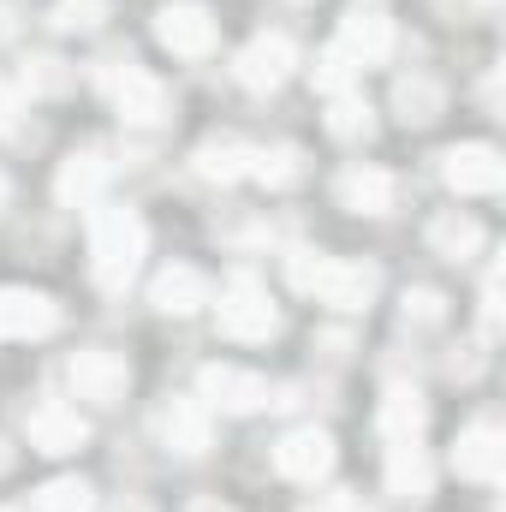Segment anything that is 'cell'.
Masks as SVG:
<instances>
[{
	"label": "cell",
	"instance_id": "obj_1",
	"mask_svg": "<svg viewBox=\"0 0 506 512\" xmlns=\"http://www.w3.org/2000/svg\"><path fill=\"white\" fill-rule=\"evenodd\" d=\"M143 239L149 233H143L137 209H96L90 215V274H96V286L126 292V280L143 262Z\"/></svg>",
	"mask_w": 506,
	"mask_h": 512
},
{
	"label": "cell",
	"instance_id": "obj_2",
	"mask_svg": "<svg viewBox=\"0 0 506 512\" xmlns=\"http://www.w3.org/2000/svg\"><path fill=\"white\" fill-rule=\"evenodd\" d=\"M292 280L304 286V292H316L322 304H334V310H364L370 298H376L381 274L370 262H352V256H298L292 262Z\"/></svg>",
	"mask_w": 506,
	"mask_h": 512
},
{
	"label": "cell",
	"instance_id": "obj_3",
	"mask_svg": "<svg viewBox=\"0 0 506 512\" xmlns=\"http://www.w3.org/2000/svg\"><path fill=\"white\" fill-rule=\"evenodd\" d=\"M274 328H280V310H274L268 286L251 280V274H239L221 292V334H233V340H268Z\"/></svg>",
	"mask_w": 506,
	"mask_h": 512
},
{
	"label": "cell",
	"instance_id": "obj_4",
	"mask_svg": "<svg viewBox=\"0 0 506 512\" xmlns=\"http://www.w3.org/2000/svg\"><path fill=\"white\" fill-rule=\"evenodd\" d=\"M155 42L167 54H185V60H203L215 48V18L197 6V0H173L155 12Z\"/></svg>",
	"mask_w": 506,
	"mask_h": 512
},
{
	"label": "cell",
	"instance_id": "obj_5",
	"mask_svg": "<svg viewBox=\"0 0 506 512\" xmlns=\"http://www.w3.org/2000/svg\"><path fill=\"white\" fill-rule=\"evenodd\" d=\"M108 96H114V108H120V120L126 126H155V120H167V90L149 78V72H137V66H114L108 78Z\"/></svg>",
	"mask_w": 506,
	"mask_h": 512
},
{
	"label": "cell",
	"instance_id": "obj_6",
	"mask_svg": "<svg viewBox=\"0 0 506 512\" xmlns=\"http://www.w3.org/2000/svg\"><path fill=\"white\" fill-rule=\"evenodd\" d=\"M54 328H60V304L48 292H30V286L0 292V340H42Z\"/></svg>",
	"mask_w": 506,
	"mask_h": 512
},
{
	"label": "cell",
	"instance_id": "obj_7",
	"mask_svg": "<svg viewBox=\"0 0 506 512\" xmlns=\"http://www.w3.org/2000/svg\"><path fill=\"white\" fill-rule=\"evenodd\" d=\"M203 405H221L233 417H251V411L268 405V376L239 370V364H209L203 370Z\"/></svg>",
	"mask_w": 506,
	"mask_h": 512
},
{
	"label": "cell",
	"instance_id": "obj_8",
	"mask_svg": "<svg viewBox=\"0 0 506 512\" xmlns=\"http://www.w3.org/2000/svg\"><path fill=\"white\" fill-rule=\"evenodd\" d=\"M66 376H72V393L90 399V405H114V399H126V387H131V370L120 352H78Z\"/></svg>",
	"mask_w": 506,
	"mask_h": 512
},
{
	"label": "cell",
	"instance_id": "obj_9",
	"mask_svg": "<svg viewBox=\"0 0 506 512\" xmlns=\"http://www.w3.org/2000/svg\"><path fill=\"white\" fill-rule=\"evenodd\" d=\"M441 173H447V185H453L459 197H489V191H501V155H495L489 143H459V149H447V155H441Z\"/></svg>",
	"mask_w": 506,
	"mask_h": 512
},
{
	"label": "cell",
	"instance_id": "obj_10",
	"mask_svg": "<svg viewBox=\"0 0 506 512\" xmlns=\"http://www.w3.org/2000/svg\"><path fill=\"white\" fill-rule=\"evenodd\" d=\"M274 465H280V477H292V483H322V477L334 471V441H328L322 429H292V435L274 447Z\"/></svg>",
	"mask_w": 506,
	"mask_h": 512
},
{
	"label": "cell",
	"instance_id": "obj_11",
	"mask_svg": "<svg viewBox=\"0 0 506 512\" xmlns=\"http://www.w3.org/2000/svg\"><path fill=\"white\" fill-rule=\"evenodd\" d=\"M292 66H298L292 36H256L251 48L239 54V84L245 90H280L292 78Z\"/></svg>",
	"mask_w": 506,
	"mask_h": 512
},
{
	"label": "cell",
	"instance_id": "obj_12",
	"mask_svg": "<svg viewBox=\"0 0 506 512\" xmlns=\"http://www.w3.org/2000/svg\"><path fill=\"white\" fill-rule=\"evenodd\" d=\"M501 459H506V441H501V423H495V417H477V423L459 435V447H453V471L471 477V483H489V477L501 471Z\"/></svg>",
	"mask_w": 506,
	"mask_h": 512
},
{
	"label": "cell",
	"instance_id": "obj_13",
	"mask_svg": "<svg viewBox=\"0 0 506 512\" xmlns=\"http://www.w3.org/2000/svg\"><path fill=\"white\" fill-rule=\"evenodd\" d=\"M334 48H340L352 66H381V60L393 54V24H387L381 12H364V6H358V12L340 18V42H334Z\"/></svg>",
	"mask_w": 506,
	"mask_h": 512
},
{
	"label": "cell",
	"instance_id": "obj_14",
	"mask_svg": "<svg viewBox=\"0 0 506 512\" xmlns=\"http://www.w3.org/2000/svg\"><path fill=\"white\" fill-rule=\"evenodd\" d=\"M90 441V423L72 405H36L30 411V447L36 453H78Z\"/></svg>",
	"mask_w": 506,
	"mask_h": 512
},
{
	"label": "cell",
	"instance_id": "obj_15",
	"mask_svg": "<svg viewBox=\"0 0 506 512\" xmlns=\"http://www.w3.org/2000/svg\"><path fill=\"white\" fill-rule=\"evenodd\" d=\"M423 417H429V405H423L417 387L411 382L387 387V399H381V435H387V447H393V441H417V435H423Z\"/></svg>",
	"mask_w": 506,
	"mask_h": 512
},
{
	"label": "cell",
	"instance_id": "obj_16",
	"mask_svg": "<svg viewBox=\"0 0 506 512\" xmlns=\"http://www.w3.org/2000/svg\"><path fill=\"white\" fill-rule=\"evenodd\" d=\"M161 435L173 453H203L209 447V405L203 399H173L161 417Z\"/></svg>",
	"mask_w": 506,
	"mask_h": 512
},
{
	"label": "cell",
	"instance_id": "obj_17",
	"mask_svg": "<svg viewBox=\"0 0 506 512\" xmlns=\"http://www.w3.org/2000/svg\"><path fill=\"white\" fill-rule=\"evenodd\" d=\"M340 203L352 215H387L393 209V179L381 167H352V173H340Z\"/></svg>",
	"mask_w": 506,
	"mask_h": 512
},
{
	"label": "cell",
	"instance_id": "obj_18",
	"mask_svg": "<svg viewBox=\"0 0 506 512\" xmlns=\"http://www.w3.org/2000/svg\"><path fill=\"white\" fill-rule=\"evenodd\" d=\"M387 489L399 501H423L429 495V459H423L417 441H393L387 447Z\"/></svg>",
	"mask_w": 506,
	"mask_h": 512
},
{
	"label": "cell",
	"instance_id": "obj_19",
	"mask_svg": "<svg viewBox=\"0 0 506 512\" xmlns=\"http://www.w3.org/2000/svg\"><path fill=\"white\" fill-rule=\"evenodd\" d=\"M209 298V286H203V274L197 268H161L155 274V310H167V316H191L197 304Z\"/></svg>",
	"mask_w": 506,
	"mask_h": 512
},
{
	"label": "cell",
	"instance_id": "obj_20",
	"mask_svg": "<svg viewBox=\"0 0 506 512\" xmlns=\"http://www.w3.org/2000/svg\"><path fill=\"white\" fill-rule=\"evenodd\" d=\"M102 185H108V167H102L96 155H72V161L60 167V203H66V209H90V203L102 197Z\"/></svg>",
	"mask_w": 506,
	"mask_h": 512
},
{
	"label": "cell",
	"instance_id": "obj_21",
	"mask_svg": "<svg viewBox=\"0 0 506 512\" xmlns=\"http://www.w3.org/2000/svg\"><path fill=\"white\" fill-rule=\"evenodd\" d=\"M429 245L441 256H453V262H465V256H477V245H483V227H477L471 215H441V221L429 227Z\"/></svg>",
	"mask_w": 506,
	"mask_h": 512
},
{
	"label": "cell",
	"instance_id": "obj_22",
	"mask_svg": "<svg viewBox=\"0 0 506 512\" xmlns=\"http://www.w3.org/2000/svg\"><path fill=\"white\" fill-rule=\"evenodd\" d=\"M393 108H399L411 126H429V120L441 114V84H435V78H405V84L393 90Z\"/></svg>",
	"mask_w": 506,
	"mask_h": 512
},
{
	"label": "cell",
	"instance_id": "obj_23",
	"mask_svg": "<svg viewBox=\"0 0 506 512\" xmlns=\"http://www.w3.org/2000/svg\"><path fill=\"white\" fill-rule=\"evenodd\" d=\"M197 167H203L209 179H239V173L256 167V149H245V143H203V149H197Z\"/></svg>",
	"mask_w": 506,
	"mask_h": 512
},
{
	"label": "cell",
	"instance_id": "obj_24",
	"mask_svg": "<svg viewBox=\"0 0 506 512\" xmlns=\"http://www.w3.org/2000/svg\"><path fill=\"white\" fill-rule=\"evenodd\" d=\"M96 507V489L84 477H54L42 495H36V512H90Z\"/></svg>",
	"mask_w": 506,
	"mask_h": 512
},
{
	"label": "cell",
	"instance_id": "obj_25",
	"mask_svg": "<svg viewBox=\"0 0 506 512\" xmlns=\"http://www.w3.org/2000/svg\"><path fill=\"white\" fill-rule=\"evenodd\" d=\"M370 102L364 96H334V114H328V131L334 137H346V143H358V137H370Z\"/></svg>",
	"mask_w": 506,
	"mask_h": 512
},
{
	"label": "cell",
	"instance_id": "obj_26",
	"mask_svg": "<svg viewBox=\"0 0 506 512\" xmlns=\"http://www.w3.org/2000/svg\"><path fill=\"white\" fill-rule=\"evenodd\" d=\"M102 18H108V0H60V6L48 12L54 30H96Z\"/></svg>",
	"mask_w": 506,
	"mask_h": 512
},
{
	"label": "cell",
	"instance_id": "obj_27",
	"mask_svg": "<svg viewBox=\"0 0 506 512\" xmlns=\"http://www.w3.org/2000/svg\"><path fill=\"white\" fill-rule=\"evenodd\" d=\"M256 179H268V185H292L304 167H298V149H256Z\"/></svg>",
	"mask_w": 506,
	"mask_h": 512
},
{
	"label": "cell",
	"instance_id": "obj_28",
	"mask_svg": "<svg viewBox=\"0 0 506 512\" xmlns=\"http://www.w3.org/2000/svg\"><path fill=\"white\" fill-rule=\"evenodd\" d=\"M352 72H358V66H352V60L334 48V54H322V66H316V84H322V90H334V96H346V78H352Z\"/></svg>",
	"mask_w": 506,
	"mask_h": 512
},
{
	"label": "cell",
	"instance_id": "obj_29",
	"mask_svg": "<svg viewBox=\"0 0 506 512\" xmlns=\"http://www.w3.org/2000/svg\"><path fill=\"white\" fill-rule=\"evenodd\" d=\"M24 84H30V90H42V96H54V90H66V66H60V60H30Z\"/></svg>",
	"mask_w": 506,
	"mask_h": 512
},
{
	"label": "cell",
	"instance_id": "obj_30",
	"mask_svg": "<svg viewBox=\"0 0 506 512\" xmlns=\"http://www.w3.org/2000/svg\"><path fill=\"white\" fill-rule=\"evenodd\" d=\"M405 316H417V322H441V298H435V292H405Z\"/></svg>",
	"mask_w": 506,
	"mask_h": 512
},
{
	"label": "cell",
	"instance_id": "obj_31",
	"mask_svg": "<svg viewBox=\"0 0 506 512\" xmlns=\"http://www.w3.org/2000/svg\"><path fill=\"white\" fill-rule=\"evenodd\" d=\"M501 322V274H489V286H483V328H495Z\"/></svg>",
	"mask_w": 506,
	"mask_h": 512
},
{
	"label": "cell",
	"instance_id": "obj_32",
	"mask_svg": "<svg viewBox=\"0 0 506 512\" xmlns=\"http://www.w3.org/2000/svg\"><path fill=\"white\" fill-rule=\"evenodd\" d=\"M304 512H358V507H352V495H322L316 507H304Z\"/></svg>",
	"mask_w": 506,
	"mask_h": 512
},
{
	"label": "cell",
	"instance_id": "obj_33",
	"mask_svg": "<svg viewBox=\"0 0 506 512\" xmlns=\"http://www.w3.org/2000/svg\"><path fill=\"white\" fill-rule=\"evenodd\" d=\"M12 114H18V96L0 84V131H12Z\"/></svg>",
	"mask_w": 506,
	"mask_h": 512
},
{
	"label": "cell",
	"instance_id": "obj_34",
	"mask_svg": "<svg viewBox=\"0 0 506 512\" xmlns=\"http://www.w3.org/2000/svg\"><path fill=\"white\" fill-rule=\"evenodd\" d=\"M6 471H12V447L0 441V477H6Z\"/></svg>",
	"mask_w": 506,
	"mask_h": 512
},
{
	"label": "cell",
	"instance_id": "obj_35",
	"mask_svg": "<svg viewBox=\"0 0 506 512\" xmlns=\"http://www.w3.org/2000/svg\"><path fill=\"white\" fill-rule=\"evenodd\" d=\"M191 512H233V507H221V501H197Z\"/></svg>",
	"mask_w": 506,
	"mask_h": 512
},
{
	"label": "cell",
	"instance_id": "obj_36",
	"mask_svg": "<svg viewBox=\"0 0 506 512\" xmlns=\"http://www.w3.org/2000/svg\"><path fill=\"white\" fill-rule=\"evenodd\" d=\"M0 203H6V173H0Z\"/></svg>",
	"mask_w": 506,
	"mask_h": 512
},
{
	"label": "cell",
	"instance_id": "obj_37",
	"mask_svg": "<svg viewBox=\"0 0 506 512\" xmlns=\"http://www.w3.org/2000/svg\"><path fill=\"white\" fill-rule=\"evenodd\" d=\"M0 512H12V507H0Z\"/></svg>",
	"mask_w": 506,
	"mask_h": 512
}]
</instances>
